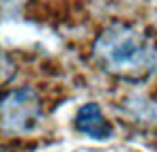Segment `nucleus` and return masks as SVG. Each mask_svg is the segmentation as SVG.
Listing matches in <instances>:
<instances>
[{"instance_id":"obj_1","label":"nucleus","mask_w":157,"mask_h":152,"mask_svg":"<svg viewBox=\"0 0 157 152\" xmlns=\"http://www.w3.org/2000/svg\"><path fill=\"white\" fill-rule=\"evenodd\" d=\"M99 67L123 79H144L157 69V49L153 41L129 24L108 26L93 45Z\"/></svg>"},{"instance_id":"obj_2","label":"nucleus","mask_w":157,"mask_h":152,"mask_svg":"<svg viewBox=\"0 0 157 152\" xmlns=\"http://www.w3.org/2000/svg\"><path fill=\"white\" fill-rule=\"evenodd\" d=\"M0 114H2V131L7 135L33 133L43 116L39 94L30 86L15 88L5 94L0 103Z\"/></svg>"},{"instance_id":"obj_3","label":"nucleus","mask_w":157,"mask_h":152,"mask_svg":"<svg viewBox=\"0 0 157 152\" xmlns=\"http://www.w3.org/2000/svg\"><path fill=\"white\" fill-rule=\"evenodd\" d=\"M73 124H75V128H78L82 135H86V137H90V139H95V141H108V139H112V135H114L112 124L108 122V118L103 116L99 103H95V101L84 103V105L75 111Z\"/></svg>"}]
</instances>
